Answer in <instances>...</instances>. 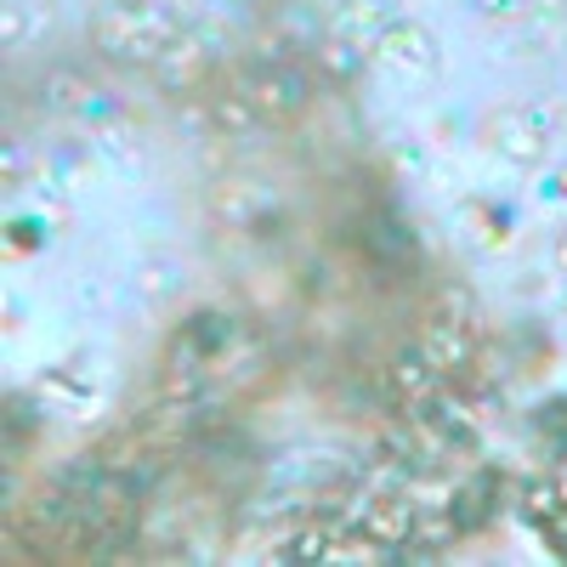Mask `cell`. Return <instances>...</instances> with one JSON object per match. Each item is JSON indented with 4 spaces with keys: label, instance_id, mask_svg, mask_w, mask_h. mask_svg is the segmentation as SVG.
<instances>
[{
    "label": "cell",
    "instance_id": "cell-1",
    "mask_svg": "<svg viewBox=\"0 0 567 567\" xmlns=\"http://www.w3.org/2000/svg\"><path fill=\"white\" fill-rule=\"evenodd\" d=\"M176 34H182V18L171 7H159V0H109L91 18V45L114 69H154Z\"/></svg>",
    "mask_w": 567,
    "mask_h": 567
},
{
    "label": "cell",
    "instance_id": "cell-2",
    "mask_svg": "<svg viewBox=\"0 0 567 567\" xmlns=\"http://www.w3.org/2000/svg\"><path fill=\"white\" fill-rule=\"evenodd\" d=\"M233 80V91L267 120V125H284V120H296V114H307V103H312V85H307V74L301 69H290V63H272V58H261V63H245V69H233L227 74Z\"/></svg>",
    "mask_w": 567,
    "mask_h": 567
},
{
    "label": "cell",
    "instance_id": "cell-3",
    "mask_svg": "<svg viewBox=\"0 0 567 567\" xmlns=\"http://www.w3.org/2000/svg\"><path fill=\"white\" fill-rule=\"evenodd\" d=\"M545 120H550L545 109H499V114H488L483 136H488V148L499 159H511L516 171H539L545 154H550V131H556Z\"/></svg>",
    "mask_w": 567,
    "mask_h": 567
},
{
    "label": "cell",
    "instance_id": "cell-4",
    "mask_svg": "<svg viewBox=\"0 0 567 567\" xmlns=\"http://www.w3.org/2000/svg\"><path fill=\"white\" fill-rule=\"evenodd\" d=\"M369 58L381 63L386 74H398V80H432L437 63H443L437 34L425 29V23H414V18H392L386 34L374 40V52H369Z\"/></svg>",
    "mask_w": 567,
    "mask_h": 567
},
{
    "label": "cell",
    "instance_id": "cell-5",
    "mask_svg": "<svg viewBox=\"0 0 567 567\" xmlns=\"http://www.w3.org/2000/svg\"><path fill=\"white\" fill-rule=\"evenodd\" d=\"M216 52H221V34H216V29H182L165 52H159L154 74H159L165 91H194L199 80H210Z\"/></svg>",
    "mask_w": 567,
    "mask_h": 567
},
{
    "label": "cell",
    "instance_id": "cell-6",
    "mask_svg": "<svg viewBox=\"0 0 567 567\" xmlns=\"http://www.w3.org/2000/svg\"><path fill=\"white\" fill-rule=\"evenodd\" d=\"M210 210H216V221L239 227V233H261L278 216V194L267 182H256V176H227L210 194Z\"/></svg>",
    "mask_w": 567,
    "mask_h": 567
},
{
    "label": "cell",
    "instance_id": "cell-7",
    "mask_svg": "<svg viewBox=\"0 0 567 567\" xmlns=\"http://www.w3.org/2000/svg\"><path fill=\"white\" fill-rule=\"evenodd\" d=\"M425 358L437 363V374H465L471 363H477V329H471V318L460 312H432V323H425Z\"/></svg>",
    "mask_w": 567,
    "mask_h": 567
},
{
    "label": "cell",
    "instance_id": "cell-8",
    "mask_svg": "<svg viewBox=\"0 0 567 567\" xmlns=\"http://www.w3.org/2000/svg\"><path fill=\"white\" fill-rule=\"evenodd\" d=\"M437 363L425 358V347H398L392 358H386V369H381V398H392V403H425L437 392Z\"/></svg>",
    "mask_w": 567,
    "mask_h": 567
},
{
    "label": "cell",
    "instance_id": "cell-9",
    "mask_svg": "<svg viewBox=\"0 0 567 567\" xmlns=\"http://www.w3.org/2000/svg\"><path fill=\"white\" fill-rule=\"evenodd\" d=\"M182 120H187V125H199V131H256V125H267V120L239 97V91H233V80H227L221 91H210V97L187 103Z\"/></svg>",
    "mask_w": 567,
    "mask_h": 567
},
{
    "label": "cell",
    "instance_id": "cell-10",
    "mask_svg": "<svg viewBox=\"0 0 567 567\" xmlns=\"http://www.w3.org/2000/svg\"><path fill=\"white\" fill-rule=\"evenodd\" d=\"M392 12H386V0H347V7L336 12V23H329V34H341L352 45H363V52H374V40L386 34Z\"/></svg>",
    "mask_w": 567,
    "mask_h": 567
},
{
    "label": "cell",
    "instance_id": "cell-11",
    "mask_svg": "<svg viewBox=\"0 0 567 567\" xmlns=\"http://www.w3.org/2000/svg\"><path fill=\"white\" fill-rule=\"evenodd\" d=\"M494 505H499V477H494V471H488V477H471L460 488V499H454V528L471 534L477 523H488V516H494Z\"/></svg>",
    "mask_w": 567,
    "mask_h": 567
},
{
    "label": "cell",
    "instance_id": "cell-12",
    "mask_svg": "<svg viewBox=\"0 0 567 567\" xmlns=\"http://www.w3.org/2000/svg\"><path fill=\"white\" fill-rule=\"evenodd\" d=\"M40 103L52 109V114H80V109H91V85L74 69H52V74H45V85H40Z\"/></svg>",
    "mask_w": 567,
    "mask_h": 567
},
{
    "label": "cell",
    "instance_id": "cell-13",
    "mask_svg": "<svg viewBox=\"0 0 567 567\" xmlns=\"http://www.w3.org/2000/svg\"><path fill=\"white\" fill-rule=\"evenodd\" d=\"M318 63H323V74H329V80H358V74H363V63H369V52H363V45H352V40H341V34H323Z\"/></svg>",
    "mask_w": 567,
    "mask_h": 567
},
{
    "label": "cell",
    "instance_id": "cell-14",
    "mask_svg": "<svg viewBox=\"0 0 567 567\" xmlns=\"http://www.w3.org/2000/svg\"><path fill=\"white\" fill-rule=\"evenodd\" d=\"M534 7H545V0H477V12H488V18H499V23H511V18H528Z\"/></svg>",
    "mask_w": 567,
    "mask_h": 567
},
{
    "label": "cell",
    "instance_id": "cell-15",
    "mask_svg": "<svg viewBox=\"0 0 567 567\" xmlns=\"http://www.w3.org/2000/svg\"><path fill=\"white\" fill-rule=\"evenodd\" d=\"M40 386H45V392H58V386H63V369H52V374H45ZM63 403H69V409H85V403H91V386H74V392H69Z\"/></svg>",
    "mask_w": 567,
    "mask_h": 567
},
{
    "label": "cell",
    "instance_id": "cell-16",
    "mask_svg": "<svg viewBox=\"0 0 567 567\" xmlns=\"http://www.w3.org/2000/svg\"><path fill=\"white\" fill-rule=\"evenodd\" d=\"M545 199H567V171L545 176Z\"/></svg>",
    "mask_w": 567,
    "mask_h": 567
},
{
    "label": "cell",
    "instance_id": "cell-17",
    "mask_svg": "<svg viewBox=\"0 0 567 567\" xmlns=\"http://www.w3.org/2000/svg\"><path fill=\"white\" fill-rule=\"evenodd\" d=\"M556 267L567 272V221H561V233H556Z\"/></svg>",
    "mask_w": 567,
    "mask_h": 567
}]
</instances>
